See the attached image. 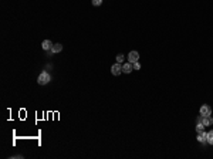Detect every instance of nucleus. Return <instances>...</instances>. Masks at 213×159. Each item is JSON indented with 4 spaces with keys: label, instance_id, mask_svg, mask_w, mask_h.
Wrapping results in <instances>:
<instances>
[{
    "label": "nucleus",
    "instance_id": "7ed1b4c3",
    "mask_svg": "<svg viewBox=\"0 0 213 159\" xmlns=\"http://www.w3.org/2000/svg\"><path fill=\"white\" fill-rule=\"evenodd\" d=\"M41 47H43V50H46L48 54H53L51 53V48H53V43L50 41V40H44L43 43H41Z\"/></svg>",
    "mask_w": 213,
    "mask_h": 159
},
{
    "label": "nucleus",
    "instance_id": "4468645a",
    "mask_svg": "<svg viewBox=\"0 0 213 159\" xmlns=\"http://www.w3.org/2000/svg\"><path fill=\"white\" fill-rule=\"evenodd\" d=\"M134 70H141V64L136 61V63H134Z\"/></svg>",
    "mask_w": 213,
    "mask_h": 159
},
{
    "label": "nucleus",
    "instance_id": "f8f14e48",
    "mask_svg": "<svg viewBox=\"0 0 213 159\" xmlns=\"http://www.w3.org/2000/svg\"><path fill=\"white\" fill-rule=\"evenodd\" d=\"M124 58H125V57H124V54H118V55H116V63L122 64V63H124Z\"/></svg>",
    "mask_w": 213,
    "mask_h": 159
},
{
    "label": "nucleus",
    "instance_id": "f257e3e1",
    "mask_svg": "<svg viewBox=\"0 0 213 159\" xmlns=\"http://www.w3.org/2000/svg\"><path fill=\"white\" fill-rule=\"evenodd\" d=\"M50 80H51V75H50L47 71H43V73L38 75L37 82H38L40 85H46V84H48V82H50Z\"/></svg>",
    "mask_w": 213,
    "mask_h": 159
},
{
    "label": "nucleus",
    "instance_id": "423d86ee",
    "mask_svg": "<svg viewBox=\"0 0 213 159\" xmlns=\"http://www.w3.org/2000/svg\"><path fill=\"white\" fill-rule=\"evenodd\" d=\"M132 70H134V64H132V63L122 64V73H125V74H129Z\"/></svg>",
    "mask_w": 213,
    "mask_h": 159
},
{
    "label": "nucleus",
    "instance_id": "6e6552de",
    "mask_svg": "<svg viewBox=\"0 0 213 159\" xmlns=\"http://www.w3.org/2000/svg\"><path fill=\"white\" fill-rule=\"evenodd\" d=\"M202 124L205 125V127H210L213 125V118L210 115H208V117H202Z\"/></svg>",
    "mask_w": 213,
    "mask_h": 159
},
{
    "label": "nucleus",
    "instance_id": "1a4fd4ad",
    "mask_svg": "<svg viewBox=\"0 0 213 159\" xmlns=\"http://www.w3.org/2000/svg\"><path fill=\"white\" fill-rule=\"evenodd\" d=\"M63 50V46L60 44V43H57V44H53V48H51V53H60Z\"/></svg>",
    "mask_w": 213,
    "mask_h": 159
},
{
    "label": "nucleus",
    "instance_id": "39448f33",
    "mask_svg": "<svg viewBox=\"0 0 213 159\" xmlns=\"http://www.w3.org/2000/svg\"><path fill=\"white\" fill-rule=\"evenodd\" d=\"M128 60H129V63H136L138 60H139V53L138 51H131L129 54H128Z\"/></svg>",
    "mask_w": 213,
    "mask_h": 159
},
{
    "label": "nucleus",
    "instance_id": "f03ea898",
    "mask_svg": "<svg viewBox=\"0 0 213 159\" xmlns=\"http://www.w3.org/2000/svg\"><path fill=\"white\" fill-rule=\"evenodd\" d=\"M111 73H112V75H119V74L122 73V64L115 63V64L111 67Z\"/></svg>",
    "mask_w": 213,
    "mask_h": 159
},
{
    "label": "nucleus",
    "instance_id": "ddd939ff",
    "mask_svg": "<svg viewBox=\"0 0 213 159\" xmlns=\"http://www.w3.org/2000/svg\"><path fill=\"white\" fill-rule=\"evenodd\" d=\"M93 4H94V6H101V4H103V0H93Z\"/></svg>",
    "mask_w": 213,
    "mask_h": 159
},
{
    "label": "nucleus",
    "instance_id": "20e7f679",
    "mask_svg": "<svg viewBox=\"0 0 213 159\" xmlns=\"http://www.w3.org/2000/svg\"><path fill=\"white\" fill-rule=\"evenodd\" d=\"M199 112H200V115H202V117H208V115H210V114H212V108H210L209 105H202V107H200V110H199Z\"/></svg>",
    "mask_w": 213,
    "mask_h": 159
},
{
    "label": "nucleus",
    "instance_id": "9d476101",
    "mask_svg": "<svg viewBox=\"0 0 213 159\" xmlns=\"http://www.w3.org/2000/svg\"><path fill=\"white\" fill-rule=\"evenodd\" d=\"M203 128H205V125H203L202 122H198V125H196V131H198V134L203 132Z\"/></svg>",
    "mask_w": 213,
    "mask_h": 159
},
{
    "label": "nucleus",
    "instance_id": "9b49d317",
    "mask_svg": "<svg viewBox=\"0 0 213 159\" xmlns=\"http://www.w3.org/2000/svg\"><path fill=\"white\" fill-rule=\"evenodd\" d=\"M208 144H210V145H213V131H210V132H208Z\"/></svg>",
    "mask_w": 213,
    "mask_h": 159
},
{
    "label": "nucleus",
    "instance_id": "0eeeda50",
    "mask_svg": "<svg viewBox=\"0 0 213 159\" xmlns=\"http://www.w3.org/2000/svg\"><path fill=\"white\" fill-rule=\"evenodd\" d=\"M198 141H199L202 145L208 144V134H206V132H200V134H198Z\"/></svg>",
    "mask_w": 213,
    "mask_h": 159
}]
</instances>
